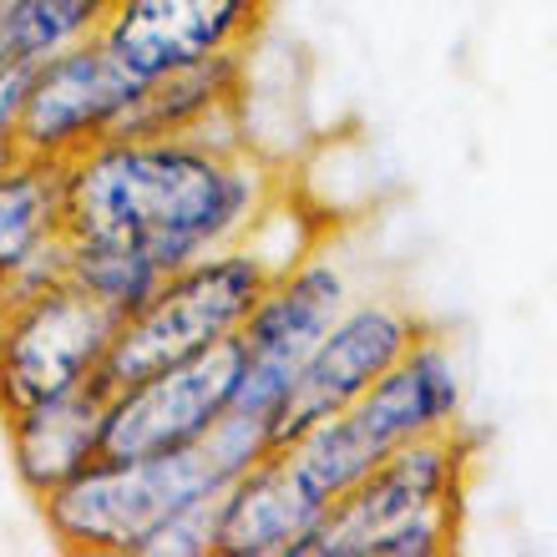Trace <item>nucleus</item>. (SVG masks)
Masks as SVG:
<instances>
[{
    "label": "nucleus",
    "mask_w": 557,
    "mask_h": 557,
    "mask_svg": "<svg viewBox=\"0 0 557 557\" xmlns=\"http://www.w3.org/2000/svg\"><path fill=\"white\" fill-rule=\"evenodd\" d=\"M284 177L259 147L223 152L198 137H107L66 162V238H107L162 274L244 244Z\"/></svg>",
    "instance_id": "obj_1"
},
{
    "label": "nucleus",
    "mask_w": 557,
    "mask_h": 557,
    "mask_svg": "<svg viewBox=\"0 0 557 557\" xmlns=\"http://www.w3.org/2000/svg\"><path fill=\"white\" fill-rule=\"evenodd\" d=\"M471 441L456 431L391 451L330 502L299 557H441L456 553L471 482Z\"/></svg>",
    "instance_id": "obj_2"
},
{
    "label": "nucleus",
    "mask_w": 557,
    "mask_h": 557,
    "mask_svg": "<svg viewBox=\"0 0 557 557\" xmlns=\"http://www.w3.org/2000/svg\"><path fill=\"white\" fill-rule=\"evenodd\" d=\"M461 416H467L461 360H456L451 339L425 330L355 406L309 425L305 436H294L284 446V456L324 502H335L375 461H385L391 451H400V446H411L421 436L456 431Z\"/></svg>",
    "instance_id": "obj_3"
},
{
    "label": "nucleus",
    "mask_w": 557,
    "mask_h": 557,
    "mask_svg": "<svg viewBox=\"0 0 557 557\" xmlns=\"http://www.w3.org/2000/svg\"><path fill=\"white\" fill-rule=\"evenodd\" d=\"M269 278H274V264L249 238L173 269L147 305L117 320V335L107 345L97 381L117 391V385H133L152 370L188 360V355L228 345L253 314L259 294L269 289Z\"/></svg>",
    "instance_id": "obj_4"
},
{
    "label": "nucleus",
    "mask_w": 557,
    "mask_h": 557,
    "mask_svg": "<svg viewBox=\"0 0 557 557\" xmlns=\"http://www.w3.org/2000/svg\"><path fill=\"white\" fill-rule=\"evenodd\" d=\"M234 482L223 461L208 451V441L183 446L168 456H97L76 471L72 482L41 497L46 532L72 553L91 557H137L152 528L203 497H219Z\"/></svg>",
    "instance_id": "obj_5"
},
{
    "label": "nucleus",
    "mask_w": 557,
    "mask_h": 557,
    "mask_svg": "<svg viewBox=\"0 0 557 557\" xmlns=\"http://www.w3.org/2000/svg\"><path fill=\"white\" fill-rule=\"evenodd\" d=\"M360 294L350 259L330 244H314L305 259L278 269L269 289L259 294L253 314L234 335L238 345V391L234 411L244 416H274V406L289 396L294 375L309 360V350L324 339V330L350 309Z\"/></svg>",
    "instance_id": "obj_6"
},
{
    "label": "nucleus",
    "mask_w": 557,
    "mask_h": 557,
    "mask_svg": "<svg viewBox=\"0 0 557 557\" xmlns=\"http://www.w3.org/2000/svg\"><path fill=\"white\" fill-rule=\"evenodd\" d=\"M421 335L425 324L411 305H400L391 294H355L350 309L324 330V339L299 366L289 396L274 406L269 446H289L294 436H305L309 425H320L330 416H339L345 406H355Z\"/></svg>",
    "instance_id": "obj_7"
},
{
    "label": "nucleus",
    "mask_w": 557,
    "mask_h": 557,
    "mask_svg": "<svg viewBox=\"0 0 557 557\" xmlns=\"http://www.w3.org/2000/svg\"><path fill=\"white\" fill-rule=\"evenodd\" d=\"M117 314L66 278L41 299L0 309V416L97 381Z\"/></svg>",
    "instance_id": "obj_8"
},
{
    "label": "nucleus",
    "mask_w": 557,
    "mask_h": 557,
    "mask_svg": "<svg viewBox=\"0 0 557 557\" xmlns=\"http://www.w3.org/2000/svg\"><path fill=\"white\" fill-rule=\"evenodd\" d=\"M238 391V345H213L177 366H162L107 396L102 456H168L198 441L234 411Z\"/></svg>",
    "instance_id": "obj_9"
},
{
    "label": "nucleus",
    "mask_w": 557,
    "mask_h": 557,
    "mask_svg": "<svg viewBox=\"0 0 557 557\" xmlns=\"http://www.w3.org/2000/svg\"><path fill=\"white\" fill-rule=\"evenodd\" d=\"M137 91H143V82L122 72L97 36L76 41L30 66L15 143L26 158L72 162L117 133L122 112L133 107Z\"/></svg>",
    "instance_id": "obj_10"
},
{
    "label": "nucleus",
    "mask_w": 557,
    "mask_h": 557,
    "mask_svg": "<svg viewBox=\"0 0 557 557\" xmlns=\"http://www.w3.org/2000/svg\"><path fill=\"white\" fill-rule=\"evenodd\" d=\"M274 0H112L97 41L127 76L152 82L223 51H249Z\"/></svg>",
    "instance_id": "obj_11"
},
{
    "label": "nucleus",
    "mask_w": 557,
    "mask_h": 557,
    "mask_svg": "<svg viewBox=\"0 0 557 557\" xmlns=\"http://www.w3.org/2000/svg\"><path fill=\"white\" fill-rule=\"evenodd\" d=\"M330 502L289 467L284 446H269L219 497L213 557H299Z\"/></svg>",
    "instance_id": "obj_12"
},
{
    "label": "nucleus",
    "mask_w": 557,
    "mask_h": 557,
    "mask_svg": "<svg viewBox=\"0 0 557 557\" xmlns=\"http://www.w3.org/2000/svg\"><path fill=\"white\" fill-rule=\"evenodd\" d=\"M102 381H87L76 391H61L51 400H36L26 411L5 416V451H11L15 482L41 502L61 482L102 456V416H107Z\"/></svg>",
    "instance_id": "obj_13"
},
{
    "label": "nucleus",
    "mask_w": 557,
    "mask_h": 557,
    "mask_svg": "<svg viewBox=\"0 0 557 557\" xmlns=\"http://www.w3.org/2000/svg\"><path fill=\"white\" fill-rule=\"evenodd\" d=\"M249 97V51H223V57H203L193 66L162 72L143 82L133 107L122 112L112 137H177L203 127L219 112H234Z\"/></svg>",
    "instance_id": "obj_14"
},
{
    "label": "nucleus",
    "mask_w": 557,
    "mask_h": 557,
    "mask_svg": "<svg viewBox=\"0 0 557 557\" xmlns=\"http://www.w3.org/2000/svg\"><path fill=\"white\" fill-rule=\"evenodd\" d=\"M66 238V162L21 158L0 173V274Z\"/></svg>",
    "instance_id": "obj_15"
},
{
    "label": "nucleus",
    "mask_w": 557,
    "mask_h": 557,
    "mask_svg": "<svg viewBox=\"0 0 557 557\" xmlns=\"http://www.w3.org/2000/svg\"><path fill=\"white\" fill-rule=\"evenodd\" d=\"M112 0H0V61H46L102 30Z\"/></svg>",
    "instance_id": "obj_16"
},
{
    "label": "nucleus",
    "mask_w": 557,
    "mask_h": 557,
    "mask_svg": "<svg viewBox=\"0 0 557 557\" xmlns=\"http://www.w3.org/2000/svg\"><path fill=\"white\" fill-rule=\"evenodd\" d=\"M66 278L122 320V314H133L137 305H147L152 289H158L168 274H162L147 253L127 249V244H107V238H66Z\"/></svg>",
    "instance_id": "obj_17"
},
{
    "label": "nucleus",
    "mask_w": 557,
    "mask_h": 557,
    "mask_svg": "<svg viewBox=\"0 0 557 557\" xmlns=\"http://www.w3.org/2000/svg\"><path fill=\"white\" fill-rule=\"evenodd\" d=\"M219 497H203V502H193V507H183V512H173L162 528H152L143 543H137V557H213Z\"/></svg>",
    "instance_id": "obj_18"
},
{
    "label": "nucleus",
    "mask_w": 557,
    "mask_h": 557,
    "mask_svg": "<svg viewBox=\"0 0 557 557\" xmlns=\"http://www.w3.org/2000/svg\"><path fill=\"white\" fill-rule=\"evenodd\" d=\"M66 284V238L61 244H46L41 253H30L11 274H0V309H15V305H30L41 299L46 289Z\"/></svg>",
    "instance_id": "obj_19"
},
{
    "label": "nucleus",
    "mask_w": 557,
    "mask_h": 557,
    "mask_svg": "<svg viewBox=\"0 0 557 557\" xmlns=\"http://www.w3.org/2000/svg\"><path fill=\"white\" fill-rule=\"evenodd\" d=\"M15 158H21V143H15L11 127H0V173H5V168H11Z\"/></svg>",
    "instance_id": "obj_20"
}]
</instances>
